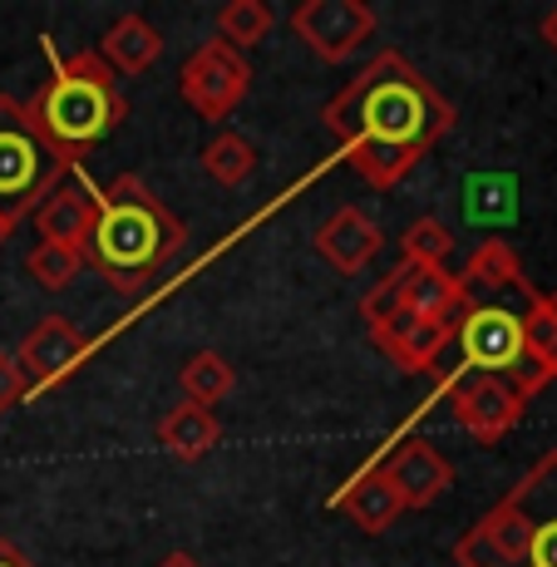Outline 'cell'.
<instances>
[{
    "mask_svg": "<svg viewBox=\"0 0 557 567\" xmlns=\"http://www.w3.org/2000/svg\"><path fill=\"white\" fill-rule=\"evenodd\" d=\"M178 90L193 114L227 118L247 100V90H252V64H247L243 50L227 45V40H203V45L183 60Z\"/></svg>",
    "mask_w": 557,
    "mask_h": 567,
    "instance_id": "8",
    "label": "cell"
},
{
    "mask_svg": "<svg viewBox=\"0 0 557 567\" xmlns=\"http://www.w3.org/2000/svg\"><path fill=\"white\" fill-rule=\"evenodd\" d=\"M10 233H16V223H6V217H0V243H6Z\"/></svg>",
    "mask_w": 557,
    "mask_h": 567,
    "instance_id": "30",
    "label": "cell"
},
{
    "mask_svg": "<svg viewBox=\"0 0 557 567\" xmlns=\"http://www.w3.org/2000/svg\"><path fill=\"white\" fill-rule=\"evenodd\" d=\"M458 351H464L468 375H513L523 395V380H528V361H523V321L518 311L498 307V301H468V311L458 316L454 331Z\"/></svg>",
    "mask_w": 557,
    "mask_h": 567,
    "instance_id": "6",
    "label": "cell"
},
{
    "mask_svg": "<svg viewBox=\"0 0 557 567\" xmlns=\"http://www.w3.org/2000/svg\"><path fill=\"white\" fill-rule=\"evenodd\" d=\"M458 567H557V450L454 543Z\"/></svg>",
    "mask_w": 557,
    "mask_h": 567,
    "instance_id": "4",
    "label": "cell"
},
{
    "mask_svg": "<svg viewBox=\"0 0 557 567\" xmlns=\"http://www.w3.org/2000/svg\"><path fill=\"white\" fill-rule=\"evenodd\" d=\"M217 440H223V424H217V414L203 410V405H193V400H178V405H173L158 420V444L173 454V460H183V464L213 454Z\"/></svg>",
    "mask_w": 557,
    "mask_h": 567,
    "instance_id": "18",
    "label": "cell"
},
{
    "mask_svg": "<svg viewBox=\"0 0 557 567\" xmlns=\"http://www.w3.org/2000/svg\"><path fill=\"white\" fill-rule=\"evenodd\" d=\"M0 567H35V563H30L16 543H0Z\"/></svg>",
    "mask_w": 557,
    "mask_h": 567,
    "instance_id": "27",
    "label": "cell"
},
{
    "mask_svg": "<svg viewBox=\"0 0 557 567\" xmlns=\"http://www.w3.org/2000/svg\"><path fill=\"white\" fill-rule=\"evenodd\" d=\"M365 331L395 370H405V375H440V355L450 351L458 321H450V316L390 311V316H380L375 326H365Z\"/></svg>",
    "mask_w": 557,
    "mask_h": 567,
    "instance_id": "9",
    "label": "cell"
},
{
    "mask_svg": "<svg viewBox=\"0 0 557 567\" xmlns=\"http://www.w3.org/2000/svg\"><path fill=\"white\" fill-rule=\"evenodd\" d=\"M321 118L345 148V163L380 193L400 188L458 124L454 104L400 50H380L341 94L326 100Z\"/></svg>",
    "mask_w": 557,
    "mask_h": 567,
    "instance_id": "1",
    "label": "cell"
},
{
    "mask_svg": "<svg viewBox=\"0 0 557 567\" xmlns=\"http://www.w3.org/2000/svg\"><path fill=\"white\" fill-rule=\"evenodd\" d=\"M400 252L414 267H444V261L454 257V233L450 223H440V217H414L405 227V237H400Z\"/></svg>",
    "mask_w": 557,
    "mask_h": 567,
    "instance_id": "24",
    "label": "cell"
},
{
    "mask_svg": "<svg viewBox=\"0 0 557 567\" xmlns=\"http://www.w3.org/2000/svg\"><path fill=\"white\" fill-rule=\"evenodd\" d=\"M158 567H203V563L193 558V553H168V558H163Z\"/></svg>",
    "mask_w": 557,
    "mask_h": 567,
    "instance_id": "28",
    "label": "cell"
},
{
    "mask_svg": "<svg viewBox=\"0 0 557 567\" xmlns=\"http://www.w3.org/2000/svg\"><path fill=\"white\" fill-rule=\"evenodd\" d=\"M203 173L213 183H223V188H237V183H247L257 173V148L243 134H217L203 148Z\"/></svg>",
    "mask_w": 557,
    "mask_h": 567,
    "instance_id": "23",
    "label": "cell"
},
{
    "mask_svg": "<svg viewBox=\"0 0 557 567\" xmlns=\"http://www.w3.org/2000/svg\"><path fill=\"white\" fill-rule=\"evenodd\" d=\"M64 173L70 163L45 144L25 104L0 94V217L20 227Z\"/></svg>",
    "mask_w": 557,
    "mask_h": 567,
    "instance_id": "5",
    "label": "cell"
},
{
    "mask_svg": "<svg viewBox=\"0 0 557 567\" xmlns=\"http://www.w3.org/2000/svg\"><path fill=\"white\" fill-rule=\"evenodd\" d=\"M336 508H341V514L351 518L360 533H385L400 514H410L405 498H400V488H395V478H390L385 468H370V474H360L355 484L345 488L341 498H336Z\"/></svg>",
    "mask_w": 557,
    "mask_h": 567,
    "instance_id": "17",
    "label": "cell"
},
{
    "mask_svg": "<svg viewBox=\"0 0 557 567\" xmlns=\"http://www.w3.org/2000/svg\"><path fill=\"white\" fill-rule=\"evenodd\" d=\"M94 198H100V188H94L80 168L64 173V178L45 193V203L30 213V217H35L40 243L84 252V247H90V233H94Z\"/></svg>",
    "mask_w": 557,
    "mask_h": 567,
    "instance_id": "13",
    "label": "cell"
},
{
    "mask_svg": "<svg viewBox=\"0 0 557 567\" xmlns=\"http://www.w3.org/2000/svg\"><path fill=\"white\" fill-rule=\"evenodd\" d=\"M385 474L395 478L405 508H430L434 498H440L444 488L454 484V464L444 460V454L434 450L430 440H405L395 454H390Z\"/></svg>",
    "mask_w": 557,
    "mask_h": 567,
    "instance_id": "16",
    "label": "cell"
},
{
    "mask_svg": "<svg viewBox=\"0 0 557 567\" xmlns=\"http://www.w3.org/2000/svg\"><path fill=\"white\" fill-rule=\"evenodd\" d=\"M271 6L267 0H227L217 10V40H227L233 50H252L271 35Z\"/></svg>",
    "mask_w": 557,
    "mask_h": 567,
    "instance_id": "22",
    "label": "cell"
},
{
    "mask_svg": "<svg viewBox=\"0 0 557 567\" xmlns=\"http://www.w3.org/2000/svg\"><path fill=\"white\" fill-rule=\"evenodd\" d=\"M158 54H163V35L144 16H118L100 40V60L114 74H144L158 64Z\"/></svg>",
    "mask_w": 557,
    "mask_h": 567,
    "instance_id": "20",
    "label": "cell"
},
{
    "mask_svg": "<svg viewBox=\"0 0 557 567\" xmlns=\"http://www.w3.org/2000/svg\"><path fill=\"white\" fill-rule=\"evenodd\" d=\"M380 247H385V233H380V223L370 213H360V207H336V213L316 227V252L331 261L341 277H360V271L380 257Z\"/></svg>",
    "mask_w": 557,
    "mask_h": 567,
    "instance_id": "14",
    "label": "cell"
},
{
    "mask_svg": "<svg viewBox=\"0 0 557 567\" xmlns=\"http://www.w3.org/2000/svg\"><path fill=\"white\" fill-rule=\"evenodd\" d=\"M291 30L326 64H345L360 50V40L375 35V10L360 0H301L291 10Z\"/></svg>",
    "mask_w": 557,
    "mask_h": 567,
    "instance_id": "11",
    "label": "cell"
},
{
    "mask_svg": "<svg viewBox=\"0 0 557 567\" xmlns=\"http://www.w3.org/2000/svg\"><path fill=\"white\" fill-rule=\"evenodd\" d=\"M458 281H464L468 301L478 297H504V291H523V261L518 252L504 243V237H488V243L474 247V257L464 261V271H458Z\"/></svg>",
    "mask_w": 557,
    "mask_h": 567,
    "instance_id": "19",
    "label": "cell"
},
{
    "mask_svg": "<svg viewBox=\"0 0 557 567\" xmlns=\"http://www.w3.org/2000/svg\"><path fill=\"white\" fill-rule=\"evenodd\" d=\"M25 400H30V380H25V370L16 365V355L0 351V414L16 410V405H25Z\"/></svg>",
    "mask_w": 557,
    "mask_h": 567,
    "instance_id": "26",
    "label": "cell"
},
{
    "mask_svg": "<svg viewBox=\"0 0 557 567\" xmlns=\"http://www.w3.org/2000/svg\"><path fill=\"white\" fill-rule=\"evenodd\" d=\"M25 271L35 277V287L45 291H70L74 277L84 271V252H70V247H54V243H35L25 257Z\"/></svg>",
    "mask_w": 557,
    "mask_h": 567,
    "instance_id": "25",
    "label": "cell"
},
{
    "mask_svg": "<svg viewBox=\"0 0 557 567\" xmlns=\"http://www.w3.org/2000/svg\"><path fill=\"white\" fill-rule=\"evenodd\" d=\"M543 40H548V45L557 50V6L548 10V16H543Z\"/></svg>",
    "mask_w": 557,
    "mask_h": 567,
    "instance_id": "29",
    "label": "cell"
},
{
    "mask_svg": "<svg viewBox=\"0 0 557 567\" xmlns=\"http://www.w3.org/2000/svg\"><path fill=\"white\" fill-rule=\"evenodd\" d=\"M84 355H90V341H84L80 326H74L70 316H45V321H35L30 336L20 341L16 365L25 370L30 390H50V385H60Z\"/></svg>",
    "mask_w": 557,
    "mask_h": 567,
    "instance_id": "12",
    "label": "cell"
},
{
    "mask_svg": "<svg viewBox=\"0 0 557 567\" xmlns=\"http://www.w3.org/2000/svg\"><path fill=\"white\" fill-rule=\"evenodd\" d=\"M178 385H183V400H193V405L213 410V405H223V400L233 395L237 370L227 365V355L198 351V355H188V365L178 370Z\"/></svg>",
    "mask_w": 557,
    "mask_h": 567,
    "instance_id": "21",
    "label": "cell"
},
{
    "mask_svg": "<svg viewBox=\"0 0 557 567\" xmlns=\"http://www.w3.org/2000/svg\"><path fill=\"white\" fill-rule=\"evenodd\" d=\"M523 297V361H528V380H523V400H533L543 385L557 380V291H538L528 287L518 291Z\"/></svg>",
    "mask_w": 557,
    "mask_h": 567,
    "instance_id": "15",
    "label": "cell"
},
{
    "mask_svg": "<svg viewBox=\"0 0 557 567\" xmlns=\"http://www.w3.org/2000/svg\"><path fill=\"white\" fill-rule=\"evenodd\" d=\"M40 45H45L54 70L35 90V100H25V114L35 118V128L45 134V144L54 154L70 163V168H80V158L90 148H100L128 118V100L118 90V74L100 60V50L60 54L50 45V35Z\"/></svg>",
    "mask_w": 557,
    "mask_h": 567,
    "instance_id": "3",
    "label": "cell"
},
{
    "mask_svg": "<svg viewBox=\"0 0 557 567\" xmlns=\"http://www.w3.org/2000/svg\"><path fill=\"white\" fill-rule=\"evenodd\" d=\"M450 410L478 444H498L504 434L518 430L528 400L504 375H468L464 370L458 380H450Z\"/></svg>",
    "mask_w": 557,
    "mask_h": 567,
    "instance_id": "10",
    "label": "cell"
},
{
    "mask_svg": "<svg viewBox=\"0 0 557 567\" xmlns=\"http://www.w3.org/2000/svg\"><path fill=\"white\" fill-rule=\"evenodd\" d=\"M390 311L450 316V321H458V316L468 311V291L450 267H414V261H400V267L360 301V321L375 326L380 316H390Z\"/></svg>",
    "mask_w": 557,
    "mask_h": 567,
    "instance_id": "7",
    "label": "cell"
},
{
    "mask_svg": "<svg viewBox=\"0 0 557 567\" xmlns=\"http://www.w3.org/2000/svg\"><path fill=\"white\" fill-rule=\"evenodd\" d=\"M188 247V227L138 173H118L94 198V233L84 257L109 277L124 297H144L148 281Z\"/></svg>",
    "mask_w": 557,
    "mask_h": 567,
    "instance_id": "2",
    "label": "cell"
}]
</instances>
